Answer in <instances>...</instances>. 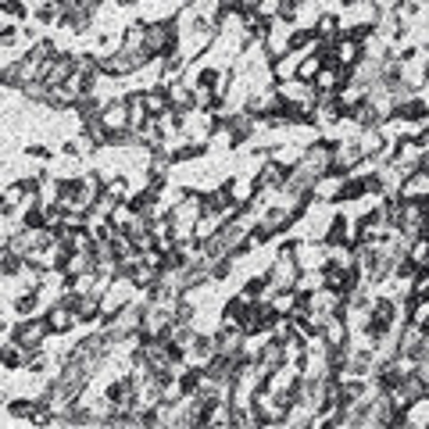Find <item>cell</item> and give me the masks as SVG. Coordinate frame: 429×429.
<instances>
[{
    "label": "cell",
    "instance_id": "cell-1",
    "mask_svg": "<svg viewBox=\"0 0 429 429\" xmlns=\"http://www.w3.org/2000/svg\"><path fill=\"white\" fill-rule=\"evenodd\" d=\"M265 51H269L272 61L283 58V54H290V51H294V22L272 19V29H269V36H265Z\"/></svg>",
    "mask_w": 429,
    "mask_h": 429
},
{
    "label": "cell",
    "instance_id": "cell-2",
    "mask_svg": "<svg viewBox=\"0 0 429 429\" xmlns=\"http://www.w3.org/2000/svg\"><path fill=\"white\" fill-rule=\"evenodd\" d=\"M361 157H365V150H361L358 136H343V140H336V147H333V168H336V172L347 175Z\"/></svg>",
    "mask_w": 429,
    "mask_h": 429
},
{
    "label": "cell",
    "instance_id": "cell-3",
    "mask_svg": "<svg viewBox=\"0 0 429 429\" xmlns=\"http://www.w3.org/2000/svg\"><path fill=\"white\" fill-rule=\"evenodd\" d=\"M343 179H347L343 172H326L322 179H315V186H311L315 204H336L343 193Z\"/></svg>",
    "mask_w": 429,
    "mask_h": 429
},
{
    "label": "cell",
    "instance_id": "cell-4",
    "mask_svg": "<svg viewBox=\"0 0 429 429\" xmlns=\"http://www.w3.org/2000/svg\"><path fill=\"white\" fill-rule=\"evenodd\" d=\"M47 322H51V329L61 336V333H68V329L79 326V311H76V304H68V301H54V304L47 308Z\"/></svg>",
    "mask_w": 429,
    "mask_h": 429
},
{
    "label": "cell",
    "instance_id": "cell-5",
    "mask_svg": "<svg viewBox=\"0 0 429 429\" xmlns=\"http://www.w3.org/2000/svg\"><path fill=\"white\" fill-rule=\"evenodd\" d=\"M336 100H340L343 115H351V111H358V108L368 100V86H365V83H358V79H347V83L336 90Z\"/></svg>",
    "mask_w": 429,
    "mask_h": 429
},
{
    "label": "cell",
    "instance_id": "cell-6",
    "mask_svg": "<svg viewBox=\"0 0 429 429\" xmlns=\"http://www.w3.org/2000/svg\"><path fill=\"white\" fill-rule=\"evenodd\" d=\"M165 93H168V104H172L175 111H182V115H186V111L193 108V86H186L182 79H179V83H172V86H165Z\"/></svg>",
    "mask_w": 429,
    "mask_h": 429
},
{
    "label": "cell",
    "instance_id": "cell-7",
    "mask_svg": "<svg viewBox=\"0 0 429 429\" xmlns=\"http://www.w3.org/2000/svg\"><path fill=\"white\" fill-rule=\"evenodd\" d=\"M40 301H43V290H22V294L15 297V308H11V315H19V319H29V315H36V311H40Z\"/></svg>",
    "mask_w": 429,
    "mask_h": 429
},
{
    "label": "cell",
    "instance_id": "cell-8",
    "mask_svg": "<svg viewBox=\"0 0 429 429\" xmlns=\"http://www.w3.org/2000/svg\"><path fill=\"white\" fill-rule=\"evenodd\" d=\"M326 286V269H308V272H301V279H297V294L301 297H308V294H315V290H322Z\"/></svg>",
    "mask_w": 429,
    "mask_h": 429
},
{
    "label": "cell",
    "instance_id": "cell-9",
    "mask_svg": "<svg viewBox=\"0 0 429 429\" xmlns=\"http://www.w3.org/2000/svg\"><path fill=\"white\" fill-rule=\"evenodd\" d=\"M222 226H226V219H222V214H200V219H197V244L211 240V237L219 233Z\"/></svg>",
    "mask_w": 429,
    "mask_h": 429
},
{
    "label": "cell",
    "instance_id": "cell-10",
    "mask_svg": "<svg viewBox=\"0 0 429 429\" xmlns=\"http://www.w3.org/2000/svg\"><path fill=\"white\" fill-rule=\"evenodd\" d=\"M326 68V61H322V54H315V51H308L304 58H301V68H297V79H304V83H315V76Z\"/></svg>",
    "mask_w": 429,
    "mask_h": 429
},
{
    "label": "cell",
    "instance_id": "cell-11",
    "mask_svg": "<svg viewBox=\"0 0 429 429\" xmlns=\"http://www.w3.org/2000/svg\"><path fill=\"white\" fill-rule=\"evenodd\" d=\"M143 100H147V111L157 118V115H165L172 104H168V93H165V86H154V90H143Z\"/></svg>",
    "mask_w": 429,
    "mask_h": 429
},
{
    "label": "cell",
    "instance_id": "cell-12",
    "mask_svg": "<svg viewBox=\"0 0 429 429\" xmlns=\"http://www.w3.org/2000/svg\"><path fill=\"white\" fill-rule=\"evenodd\" d=\"M301 301H304V297H301L297 290H279V294L272 297V308H276L279 315H290V311H294Z\"/></svg>",
    "mask_w": 429,
    "mask_h": 429
},
{
    "label": "cell",
    "instance_id": "cell-13",
    "mask_svg": "<svg viewBox=\"0 0 429 429\" xmlns=\"http://www.w3.org/2000/svg\"><path fill=\"white\" fill-rule=\"evenodd\" d=\"M279 11H283V0H262V4H258V15L262 19H279Z\"/></svg>",
    "mask_w": 429,
    "mask_h": 429
},
{
    "label": "cell",
    "instance_id": "cell-14",
    "mask_svg": "<svg viewBox=\"0 0 429 429\" xmlns=\"http://www.w3.org/2000/svg\"><path fill=\"white\" fill-rule=\"evenodd\" d=\"M26 157H36V161H51V150L43 143H29L26 147Z\"/></svg>",
    "mask_w": 429,
    "mask_h": 429
}]
</instances>
